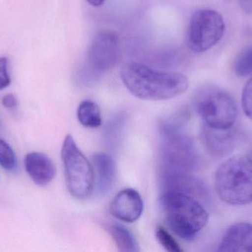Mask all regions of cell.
<instances>
[{
  "mask_svg": "<svg viewBox=\"0 0 252 252\" xmlns=\"http://www.w3.org/2000/svg\"><path fill=\"white\" fill-rule=\"evenodd\" d=\"M121 77L124 85L135 97L142 100H168L183 94L189 87L184 74L153 69L136 62L123 66Z\"/></svg>",
  "mask_w": 252,
  "mask_h": 252,
  "instance_id": "obj_1",
  "label": "cell"
},
{
  "mask_svg": "<svg viewBox=\"0 0 252 252\" xmlns=\"http://www.w3.org/2000/svg\"><path fill=\"white\" fill-rule=\"evenodd\" d=\"M159 206L170 230L185 241H192L207 226L209 214L199 200L176 192H161Z\"/></svg>",
  "mask_w": 252,
  "mask_h": 252,
  "instance_id": "obj_2",
  "label": "cell"
},
{
  "mask_svg": "<svg viewBox=\"0 0 252 252\" xmlns=\"http://www.w3.org/2000/svg\"><path fill=\"white\" fill-rule=\"evenodd\" d=\"M215 188L220 199L229 205L252 204V157L236 155L222 163L216 171Z\"/></svg>",
  "mask_w": 252,
  "mask_h": 252,
  "instance_id": "obj_3",
  "label": "cell"
},
{
  "mask_svg": "<svg viewBox=\"0 0 252 252\" xmlns=\"http://www.w3.org/2000/svg\"><path fill=\"white\" fill-rule=\"evenodd\" d=\"M191 103L204 124L213 128H233L238 118V108L233 98L217 86L205 84L193 92Z\"/></svg>",
  "mask_w": 252,
  "mask_h": 252,
  "instance_id": "obj_4",
  "label": "cell"
},
{
  "mask_svg": "<svg viewBox=\"0 0 252 252\" xmlns=\"http://www.w3.org/2000/svg\"><path fill=\"white\" fill-rule=\"evenodd\" d=\"M121 46L119 37L112 31H102L90 44L85 65L78 80L84 86H90L112 71L119 62Z\"/></svg>",
  "mask_w": 252,
  "mask_h": 252,
  "instance_id": "obj_5",
  "label": "cell"
},
{
  "mask_svg": "<svg viewBox=\"0 0 252 252\" xmlns=\"http://www.w3.org/2000/svg\"><path fill=\"white\" fill-rule=\"evenodd\" d=\"M61 155L68 191L76 199H87L94 189L93 165L70 135L66 136L63 141Z\"/></svg>",
  "mask_w": 252,
  "mask_h": 252,
  "instance_id": "obj_6",
  "label": "cell"
},
{
  "mask_svg": "<svg viewBox=\"0 0 252 252\" xmlns=\"http://www.w3.org/2000/svg\"><path fill=\"white\" fill-rule=\"evenodd\" d=\"M159 171L191 173L198 164V152L190 138L181 130L159 129Z\"/></svg>",
  "mask_w": 252,
  "mask_h": 252,
  "instance_id": "obj_7",
  "label": "cell"
},
{
  "mask_svg": "<svg viewBox=\"0 0 252 252\" xmlns=\"http://www.w3.org/2000/svg\"><path fill=\"white\" fill-rule=\"evenodd\" d=\"M224 32V21L218 12L209 9L198 10L192 15L188 27V47L195 53H204L216 45Z\"/></svg>",
  "mask_w": 252,
  "mask_h": 252,
  "instance_id": "obj_8",
  "label": "cell"
},
{
  "mask_svg": "<svg viewBox=\"0 0 252 252\" xmlns=\"http://www.w3.org/2000/svg\"><path fill=\"white\" fill-rule=\"evenodd\" d=\"M143 207L139 192L128 188L117 194L111 202L109 213L121 221L133 223L142 216Z\"/></svg>",
  "mask_w": 252,
  "mask_h": 252,
  "instance_id": "obj_9",
  "label": "cell"
},
{
  "mask_svg": "<svg viewBox=\"0 0 252 252\" xmlns=\"http://www.w3.org/2000/svg\"><path fill=\"white\" fill-rule=\"evenodd\" d=\"M161 192H176L190 195L198 200L204 198L205 188L190 173L159 171Z\"/></svg>",
  "mask_w": 252,
  "mask_h": 252,
  "instance_id": "obj_10",
  "label": "cell"
},
{
  "mask_svg": "<svg viewBox=\"0 0 252 252\" xmlns=\"http://www.w3.org/2000/svg\"><path fill=\"white\" fill-rule=\"evenodd\" d=\"M203 145L211 155L223 157L229 155L235 149L238 142L237 133L232 130H219L204 124L201 130Z\"/></svg>",
  "mask_w": 252,
  "mask_h": 252,
  "instance_id": "obj_11",
  "label": "cell"
},
{
  "mask_svg": "<svg viewBox=\"0 0 252 252\" xmlns=\"http://www.w3.org/2000/svg\"><path fill=\"white\" fill-rule=\"evenodd\" d=\"M94 176V189L98 195L110 192L116 181L118 168L114 158L109 154L99 152L92 158Z\"/></svg>",
  "mask_w": 252,
  "mask_h": 252,
  "instance_id": "obj_12",
  "label": "cell"
},
{
  "mask_svg": "<svg viewBox=\"0 0 252 252\" xmlns=\"http://www.w3.org/2000/svg\"><path fill=\"white\" fill-rule=\"evenodd\" d=\"M25 168L32 181L38 186H45L54 179L56 168L53 161L42 152L28 153L25 158Z\"/></svg>",
  "mask_w": 252,
  "mask_h": 252,
  "instance_id": "obj_13",
  "label": "cell"
},
{
  "mask_svg": "<svg viewBox=\"0 0 252 252\" xmlns=\"http://www.w3.org/2000/svg\"><path fill=\"white\" fill-rule=\"evenodd\" d=\"M219 252H252V223L232 225L222 237Z\"/></svg>",
  "mask_w": 252,
  "mask_h": 252,
  "instance_id": "obj_14",
  "label": "cell"
},
{
  "mask_svg": "<svg viewBox=\"0 0 252 252\" xmlns=\"http://www.w3.org/2000/svg\"><path fill=\"white\" fill-rule=\"evenodd\" d=\"M77 116L79 122L87 128H97L102 124L100 108L93 101H83L78 106Z\"/></svg>",
  "mask_w": 252,
  "mask_h": 252,
  "instance_id": "obj_15",
  "label": "cell"
},
{
  "mask_svg": "<svg viewBox=\"0 0 252 252\" xmlns=\"http://www.w3.org/2000/svg\"><path fill=\"white\" fill-rule=\"evenodd\" d=\"M111 234L118 250L124 252H139V246L134 235L125 226L115 224L111 226Z\"/></svg>",
  "mask_w": 252,
  "mask_h": 252,
  "instance_id": "obj_16",
  "label": "cell"
},
{
  "mask_svg": "<svg viewBox=\"0 0 252 252\" xmlns=\"http://www.w3.org/2000/svg\"><path fill=\"white\" fill-rule=\"evenodd\" d=\"M126 122V115L120 113L108 123L105 131V139L111 149H116L119 146L124 136Z\"/></svg>",
  "mask_w": 252,
  "mask_h": 252,
  "instance_id": "obj_17",
  "label": "cell"
},
{
  "mask_svg": "<svg viewBox=\"0 0 252 252\" xmlns=\"http://www.w3.org/2000/svg\"><path fill=\"white\" fill-rule=\"evenodd\" d=\"M0 165L6 171L14 173L18 168V160L13 148L0 138Z\"/></svg>",
  "mask_w": 252,
  "mask_h": 252,
  "instance_id": "obj_18",
  "label": "cell"
},
{
  "mask_svg": "<svg viewBox=\"0 0 252 252\" xmlns=\"http://www.w3.org/2000/svg\"><path fill=\"white\" fill-rule=\"evenodd\" d=\"M234 71L239 76L252 74V45L243 50L234 62Z\"/></svg>",
  "mask_w": 252,
  "mask_h": 252,
  "instance_id": "obj_19",
  "label": "cell"
},
{
  "mask_svg": "<svg viewBox=\"0 0 252 252\" xmlns=\"http://www.w3.org/2000/svg\"><path fill=\"white\" fill-rule=\"evenodd\" d=\"M155 235L157 241L166 251L170 252L183 251L176 239L162 226H158L156 228Z\"/></svg>",
  "mask_w": 252,
  "mask_h": 252,
  "instance_id": "obj_20",
  "label": "cell"
},
{
  "mask_svg": "<svg viewBox=\"0 0 252 252\" xmlns=\"http://www.w3.org/2000/svg\"><path fill=\"white\" fill-rule=\"evenodd\" d=\"M241 102L244 113L252 120V77L244 87Z\"/></svg>",
  "mask_w": 252,
  "mask_h": 252,
  "instance_id": "obj_21",
  "label": "cell"
},
{
  "mask_svg": "<svg viewBox=\"0 0 252 252\" xmlns=\"http://www.w3.org/2000/svg\"><path fill=\"white\" fill-rule=\"evenodd\" d=\"M10 84L8 72V60L7 58H0V90H4Z\"/></svg>",
  "mask_w": 252,
  "mask_h": 252,
  "instance_id": "obj_22",
  "label": "cell"
},
{
  "mask_svg": "<svg viewBox=\"0 0 252 252\" xmlns=\"http://www.w3.org/2000/svg\"><path fill=\"white\" fill-rule=\"evenodd\" d=\"M1 103L7 109H14L17 106V99L13 94H7L1 99Z\"/></svg>",
  "mask_w": 252,
  "mask_h": 252,
  "instance_id": "obj_23",
  "label": "cell"
},
{
  "mask_svg": "<svg viewBox=\"0 0 252 252\" xmlns=\"http://www.w3.org/2000/svg\"><path fill=\"white\" fill-rule=\"evenodd\" d=\"M238 2L244 12L252 15V0H238Z\"/></svg>",
  "mask_w": 252,
  "mask_h": 252,
  "instance_id": "obj_24",
  "label": "cell"
},
{
  "mask_svg": "<svg viewBox=\"0 0 252 252\" xmlns=\"http://www.w3.org/2000/svg\"><path fill=\"white\" fill-rule=\"evenodd\" d=\"M90 4H92L94 7H100V6L103 5L104 4L106 0H87Z\"/></svg>",
  "mask_w": 252,
  "mask_h": 252,
  "instance_id": "obj_25",
  "label": "cell"
},
{
  "mask_svg": "<svg viewBox=\"0 0 252 252\" xmlns=\"http://www.w3.org/2000/svg\"><path fill=\"white\" fill-rule=\"evenodd\" d=\"M0 122H1V121H0Z\"/></svg>",
  "mask_w": 252,
  "mask_h": 252,
  "instance_id": "obj_26",
  "label": "cell"
}]
</instances>
